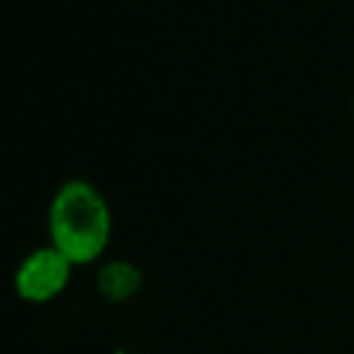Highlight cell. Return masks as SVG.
<instances>
[{"label": "cell", "instance_id": "obj_1", "mask_svg": "<svg viewBox=\"0 0 354 354\" xmlns=\"http://www.w3.org/2000/svg\"><path fill=\"white\" fill-rule=\"evenodd\" d=\"M53 246L72 263L94 260L111 235V210L102 194L86 180H69L50 205Z\"/></svg>", "mask_w": 354, "mask_h": 354}, {"label": "cell", "instance_id": "obj_2", "mask_svg": "<svg viewBox=\"0 0 354 354\" xmlns=\"http://www.w3.org/2000/svg\"><path fill=\"white\" fill-rule=\"evenodd\" d=\"M72 266L75 263L55 246L36 249L19 263L14 274V288L25 301H50L66 288Z\"/></svg>", "mask_w": 354, "mask_h": 354}, {"label": "cell", "instance_id": "obj_3", "mask_svg": "<svg viewBox=\"0 0 354 354\" xmlns=\"http://www.w3.org/2000/svg\"><path fill=\"white\" fill-rule=\"evenodd\" d=\"M97 285L108 301H124L141 288V271L127 260H113L102 266Z\"/></svg>", "mask_w": 354, "mask_h": 354}]
</instances>
